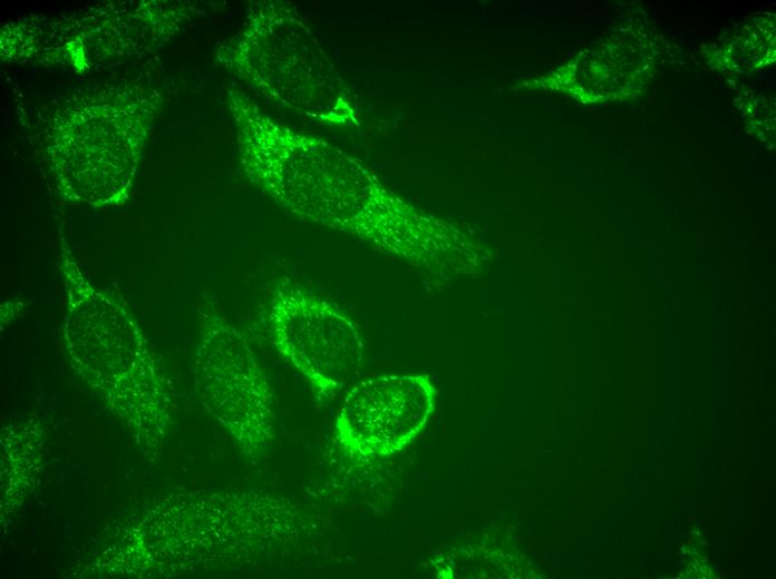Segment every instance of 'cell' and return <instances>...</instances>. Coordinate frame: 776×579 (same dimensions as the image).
Returning <instances> with one entry per match:
<instances>
[{
    "label": "cell",
    "instance_id": "cell-3",
    "mask_svg": "<svg viewBox=\"0 0 776 579\" xmlns=\"http://www.w3.org/2000/svg\"><path fill=\"white\" fill-rule=\"evenodd\" d=\"M194 383L206 411L251 459L274 436L273 392L251 342L212 302L200 310Z\"/></svg>",
    "mask_w": 776,
    "mask_h": 579
},
{
    "label": "cell",
    "instance_id": "cell-5",
    "mask_svg": "<svg viewBox=\"0 0 776 579\" xmlns=\"http://www.w3.org/2000/svg\"><path fill=\"white\" fill-rule=\"evenodd\" d=\"M436 395L427 374H385L358 382L334 420L340 448L362 460L401 451L427 425Z\"/></svg>",
    "mask_w": 776,
    "mask_h": 579
},
{
    "label": "cell",
    "instance_id": "cell-1",
    "mask_svg": "<svg viewBox=\"0 0 776 579\" xmlns=\"http://www.w3.org/2000/svg\"><path fill=\"white\" fill-rule=\"evenodd\" d=\"M58 268L72 370L128 425L164 432L174 406L172 384L137 321L117 295L91 282L64 241Z\"/></svg>",
    "mask_w": 776,
    "mask_h": 579
},
{
    "label": "cell",
    "instance_id": "cell-4",
    "mask_svg": "<svg viewBox=\"0 0 776 579\" xmlns=\"http://www.w3.org/2000/svg\"><path fill=\"white\" fill-rule=\"evenodd\" d=\"M271 345L324 404L363 365L365 345L357 323L339 306L291 282L278 283L264 307Z\"/></svg>",
    "mask_w": 776,
    "mask_h": 579
},
{
    "label": "cell",
    "instance_id": "cell-2",
    "mask_svg": "<svg viewBox=\"0 0 776 579\" xmlns=\"http://www.w3.org/2000/svg\"><path fill=\"white\" fill-rule=\"evenodd\" d=\"M243 167L255 185L292 213L353 233L398 257L419 233L420 212L328 150H246Z\"/></svg>",
    "mask_w": 776,
    "mask_h": 579
}]
</instances>
